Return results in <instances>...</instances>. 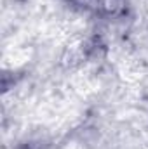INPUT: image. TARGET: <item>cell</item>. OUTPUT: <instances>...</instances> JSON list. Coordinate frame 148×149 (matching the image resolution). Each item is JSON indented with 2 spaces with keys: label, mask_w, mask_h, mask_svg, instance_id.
<instances>
[{
  "label": "cell",
  "mask_w": 148,
  "mask_h": 149,
  "mask_svg": "<svg viewBox=\"0 0 148 149\" xmlns=\"http://www.w3.org/2000/svg\"><path fill=\"white\" fill-rule=\"evenodd\" d=\"M68 2L73 3L75 7H82L85 10H92L101 5V0H68Z\"/></svg>",
  "instance_id": "cell-1"
}]
</instances>
